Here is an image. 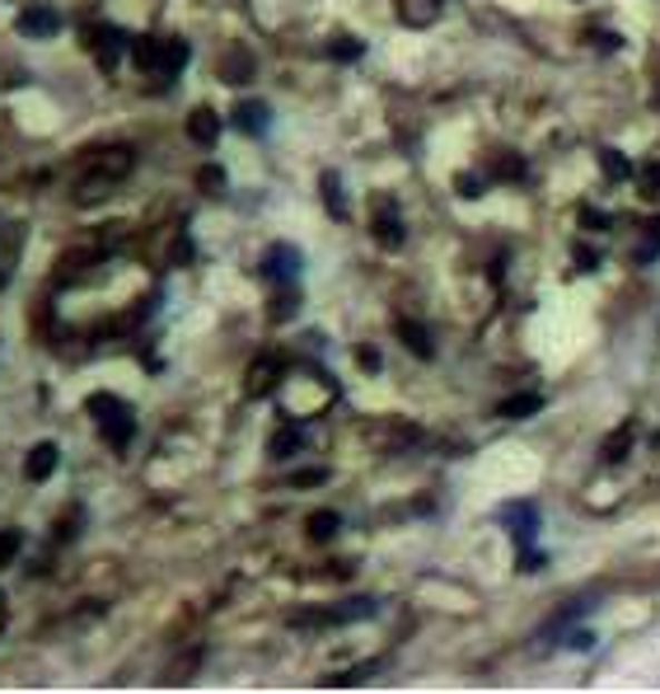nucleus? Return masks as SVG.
Returning a JSON list of instances; mask_svg holds the SVG:
<instances>
[{"label":"nucleus","instance_id":"obj_11","mask_svg":"<svg viewBox=\"0 0 660 694\" xmlns=\"http://www.w3.org/2000/svg\"><path fill=\"white\" fill-rule=\"evenodd\" d=\"M57 460H61L57 446H52V441H38L33 451H29V460H24V479H29V483H48L52 469H57Z\"/></svg>","mask_w":660,"mask_h":694},{"label":"nucleus","instance_id":"obj_5","mask_svg":"<svg viewBox=\"0 0 660 694\" xmlns=\"http://www.w3.org/2000/svg\"><path fill=\"white\" fill-rule=\"evenodd\" d=\"M496 517H502V526L515 535V545H530L539 535V507L534 502H506Z\"/></svg>","mask_w":660,"mask_h":694},{"label":"nucleus","instance_id":"obj_1","mask_svg":"<svg viewBox=\"0 0 660 694\" xmlns=\"http://www.w3.org/2000/svg\"><path fill=\"white\" fill-rule=\"evenodd\" d=\"M131 174V150L127 146H118V150H108V155H99L95 165L85 169V178L76 184V203H104V193L112 188V184H122V178Z\"/></svg>","mask_w":660,"mask_h":694},{"label":"nucleus","instance_id":"obj_36","mask_svg":"<svg viewBox=\"0 0 660 694\" xmlns=\"http://www.w3.org/2000/svg\"><path fill=\"white\" fill-rule=\"evenodd\" d=\"M193 258V240H178L174 244V263H188Z\"/></svg>","mask_w":660,"mask_h":694},{"label":"nucleus","instance_id":"obj_33","mask_svg":"<svg viewBox=\"0 0 660 694\" xmlns=\"http://www.w3.org/2000/svg\"><path fill=\"white\" fill-rule=\"evenodd\" d=\"M590 42H595L600 52H613V48H623V38H613V33H590Z\"/></svg>","mask_w":660,"mask_h":694},{"label":"nucleus","instance_id":"obj_2","mask_svg":"<svg viewBox=\"0 0 660 694\" xmlns=\"http://www.w3.org/2000/svg\"><path fill=\"white\" fill-rule=\"evenodd\" d=\"M131 57H136V66H141L146 76H165V80H174L178 71L188 66V57H193V48L184 38H169V42H155V38H141L131 48Z\"/></svg>","mask_w":660,"mask_h":694},{"label":"nucleus","instance_id":"obj_22","mask_svg":"<svg viewBox=\"0 0 660 694\" xmlns=\"http://www.w3.org/2000/svg\"><path fill=\"white\" fill-rule=\"evenodd\" d=\"M197 188L207 193V197H225V169H220V165H201Z\"/></svg>","mask_w":660,"mask_h":694},{"label":"nucleus","instance_id":"obj_26","mask_svg":"<svg viewBox=\"0 0 660 694\" xmlns=\"http://www.w3.org/2000/svg\"><path fill=\"white\" fill-rule=\"evenodd\" d=\"M295 315V291L286 286V296H277V305H272V320H290Z\"/></svg>","mask_w":660,"mask_h":694},{"label":"nucleus","instance_id":"obj_10","mask_svg":"<svg viewBox=\"0 0 660 694\" xmlns=\"http://www.w3.org/2000/svg\"><path fill=\"white\" fill-rule=\"evenodd\" d=\"M95 42V57H99V71H112V66L122 61V48H127V33L122 29H95L89 33Z\"/></svg>","mask_w":660,"mask_h":694},{"label":"nucleus","instance_id":"obj_24","mask_svg":"<svg viewBox=\"0 0 660 694\" xmlns=\"http://www.w3.org/2000/svg\"><path fill=\"white\" fill-rule=\"evenodd\" d=\"M324 479H328V469H295V475H286L290 488H318Z\"/></svg>","mask_w":660,"mask_h":694},{"label":"nucleus","instance_id":"obj_35","mask_svg":"<svg viewBox=\"0 0 660 694\" xmlns=\"http://www.w3.org/2000/svg\"><path fill=\"white\" fill-rule=\"evenodd\" d=\"M567 647H577V653H590V647H595V634H572V638H567Z\"/></svg>","mask_w":660,"mask_h":694},{"label":"nucleus","instance_id":"obj_8","mask_svg":"<svg viewBox=\"0 0 660 694\" xmlns=\"http://www.w3.org/2000/svg\"><path fill=\"white\" fill-rule=\"evenodd\" d=\"M14 29L24 33V38H52V33L61 29V19H57V10H52V6H29V10H19Z\"/></svg>","mask_w":660,"mask_h":694},{"label":"nucleus","instance_id":"obj_31","mask_svg":"<svg viewBox=\"0 0 660 694\" xmlns=\"http://www.w3.org/2000/svg\"><path fill=\"white\" fill-rule=\"evenodd\" d=\"M581 221H585V226H595V231H609L613 226V221L604 212H595V207H581Z\"/></svg>","mask_w":660,"mask_h":694},{"label":"nucleus","instance_id":"obj_14","mask_svg":"<svg viewBox=\"0 0 660 694\" xmlns=\"http://www.w3.org/2000/svg\"><path fill=\"white\" fill-rule=\"evenodd\" d=\"M318 188H324V207H328V216L347 221V197H343V178H337L333 169H324V174H318Z\"/></svg>","mask_w":660,"mask_h":694},{"label":"nucleus","instance_id":"obj_15","mask_svg":"<svg viewBox=\"0 0 660 694\" xmlns=\"http://www.w3.org/2000/svg\"><path fill=\"white\" fill-rule=\"evenodd\" d=\"M394 329H398V339L407 343V352H413V356H422V362H426L431 352H436V348H431V333H426L417 320H398Z\"/></svg>","mask_w":660,"mask_h":694},{"label":"nucleus","instance_id":"obj_27","mask_svg":"<svg viewBox=\"0 0 660 694\" xmlns=\"http://www.w3.org/2000/svg\"><path fill=\"white\" fill-rule=\"evenodd\" d=\"M197 662H201V653H193V657H178V662H174V671H169V676H165V681L174 685L178 676H193V666H197Z\"/></svg>","mask_w":660,"mask_h":694},{"label":"nucleus","instance_id":"obj_6","mask_svg":"<svg viewBox=\"0 0 660 694\" xmlns=\"http://www.w3.org/2000/svg\"><path fill=\"white\" fill-rule=\"evenodd\" d=\"M282 385V356H258L254 366H248V375H244V390H248V399H263V394H272Z\"/></svg>","mask_w":660,"mask_h":694},{"label":"nucleus","instance_id":"obj_3","mask_svg":"<svg viewBox=\"0 0 660 694\" xmlns=\"http://www.w3.org/2000/svg\"><path fill=\"white\" fill-rule=\"evenodd\" d=\"M89 413H95V418H99V428H104V437H108L112 446H118V451H122V446L131 441V432H136V422H131V409L122 404V399H112V394H89Z\"/></svg>","mask_w":660,"mask_h":694},{"label":"nucleus","instance_id":"obj_18","mask_svg":"<svg viewBox=\"0 0 660 694\" xmlns=\"http://www.w3.org/2000/svg\"><path fill=\"white\" fill-rule=\"evenodd\" d=\"M628 451H632V422H628V428H623V432H613V437L604 441V451H600V460H604V465H623V460H628Z\"/></svg>","mask_w":660,"mask_h":694},{"label":"nucleus","instance_id":"obj_34","mask_svg":"<svg viewBox=\"0 0 660 694\" xmlns=\"http://www.w3.org/2000/svg\"><path fill=\"white\" fill-rule=\"evenodd\" d=\"M534 568H543V554L525 549V554H520V573H534Z\"/></svg>","mask_w":660,"mask_h":694},{"label":"nucleus","instance_id":"obj_30","mask_svg":"<svg viewBox=\"0 0 660 694\" xmlns=\"http://www.w3.org/2000/svg\"><path fill=\"white\" fill-rule=\"evenodd\" d=\"M642 193H647V197H660V160L642 174Z\"/></svg>","mask_w":660,"mask_h":694},{"label":"nucleus","instance_id":"obj_13","mask_svg":"<svg viewBox=\"0 0 660 694\" xmlns=\"http://www.w3.org/2000/svg\"><path fill=\"white\" fill-rule=\"evenodd\" d=\"M398 14H403V25L426 29V25H436V14H441V0H398Z\"/></svg>","mask_w":660,"mask_h":694},{"label":"nucleus","instance_id":"obj_21","mask_svg":"<svg viewBox=\"0 0 660 694\" xmlns=\"http://www.w3.org/2000/svg\"><path fill=\"white\" fill-rule=\"evenodd\" d=\"M600 169H604V178H632V165H628V155L623 150H600Z\"/></svg>","mask_w":660,"mask_h":694},{"label":"nucleus","instance_id":"obj_32","mask_svg":"<svg viewBox=\"0 0 660 694\" xmlns=\"http://www.w3.org/2000/svg\"><path fill=\"white\" fill-rule=\"evenodd\" d=\"M356 362H361V371H380V352L375 348H356Z\"/></svg>","mask_w":660,"mask_h":694},{"label":"nucleus","instance_id":"obj_23","mask_svg":"<svg viewBox=\"0 0 660 694\" xmlns=\"http://www.w3.org/2000/svg\"><path fill=\"white\" fill-rule=\"evenodd\" d=\"M361 52H366V42L361 38H333V48H328L333 61H361Z\"/></svg>","mask_w":660,"mask_h":694},{"label":"nucleus","instance_id":"obj_25","mask_svg":"<svg viewBox=\"0 0 660 694\" xmlns=\"http://www.w3.org/2000/svg\"><path fill=\"white\" fill-rule=\"evenodd\" d=\"M19 545H24V535H19V530H6V535H0V568H6V564H14Z\"/></svg>","mask_w":660,"mask_h":694},{"label":"nucleus","instance_id":"obj_17","mask_svg":"<svg viewBox=\"0 0 660 694\" xmlns=\"http://www.w3.org/2000/svg\"><path fill=\"white\" fill-rule=\"evenodd\" d=\"M305 446V432H301V422H290V428H282L277 437H272V456L277 460H290L295 451H301Z\"/></svg>","mask_w":660,"mask_h":694},{"label":"nucleus","instance_id":"obj_4","mask_svg":"<svg viewBox=\"0 0 660 694\" xmlns=\"http://www.w3.org/2000/svg\"><path fill=\"white\" fill-rule=\"evenodd\" d=\"M301 267H305V258H301V250H295V244H272V250L263 254V277H267V282L295 286Z\"/></svg>","mask_w":660,"mask_h":694},{"label":"nucleus","instance_id":"obj_28","mask_svg":"<svg viewBox=\"0 0 660 694\" xmlns=\"http://www.w3.org/2000/svg\"><path fill=\"white\" fill-rule=\"evenodd\" d=\"M525 165H520V155H502V165H496V178H520Z\"/></svg>","mask_w":660,"mask_h":694},{"label":"nucleus","instance_id":"obj_16","mask_svg":"<svg viewBox=\"0 0 660 694\" xmlns=\"http://www.w3.org/2000/svg\"><path fill=\"white\" fill-rule=\"evenodd\" d=\"M220 76L230 85H244L248 76H254V57H248V48H230V57L220 61Z\"/></svg>","mask_w":660,"mask_h":694},{"label":"nucleus","instance_id":"obj_29","mask_svg":"<svg viewBox=\"0 0 660 694\" xmlns=\"http://www.w3.org/2000/svg\"><path fill=\"white\" fill-rule=\"evenodd\" d=\"M454 188H460L464 197H477V193H483V178H477V174H460V178H454Z\"/></svg>","mask_w":660,"mask_h":694},{"label":"nucleus","instance_id":"obj_20","mask_svg":"<svg viewBox=\"0 0 660 694\" xmlns=\"http://www.w3.org/2000/svg\"><path fill=\"white\" fill-rule=\"evenodd\" d=\"M305 530H309V540H333V535L343 530V521H337V511H314Z\"/></svg>","mask_w":660,"mask_h":694},{"label":"nucleus","instance_id":"obj_9","mask_svg":"<svg viewBox=\"0 0 660 694\" xmlns=\"http://www.w3.org/2000/svg\"><path fill=\"white\" fill-rule=\"evenodd\" d=\"M230 123L244 131V137H263L267 123H272V108H267L263 99H239L235 114H230Z\"/></svg>","mask_w":660,"mask_h":694},{"label":"nucleus","instance_id":"obj_19","mask_svg":"<svg viewBox=\"0 0 660 694\" xmlns=\"http://www.w3.org/2000/svg\"><path fill=\"white\" fill-rule=\"evenodd\" d=\"M543 409V394H511L502 404V418H534Z\"/></svg>","mask_w":660,"mask_h":694},{"label":"nucleus","instance_id":"obj_12","mask_svg":"<svg viewBox=\"0 0 660 694\" xmlns=\"http://www.w3.org/2000/svg\"><path fill=\"white\" fill-rule=\"evenodd\" d=\"M188 137H193L197 146H216V141H220V118H216V108H193Z\"/></svg>","mask_w":660,"mask_h":694},{"label":"nucleus","instance_id":"obj_7","mask_svg":"<svg viewBox=\"0 0 660 694\" xmlns=\"http://www.w3.org/2000/svg\"><path fill=\"white\" fill-rule=\"evenodd\" d=\"M371 235L384 244V250H398V244H403V221H398V207L390 203V197H380V203H375Z\"/></svg>","mask_w":660,"mask_h":694}]
</instances>
